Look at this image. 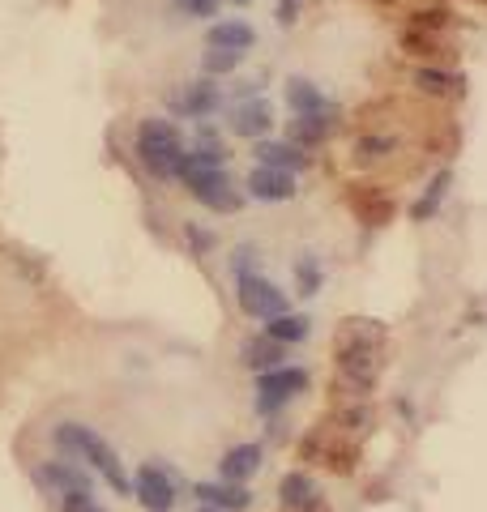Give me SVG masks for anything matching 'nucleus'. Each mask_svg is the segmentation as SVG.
<instances>
[{
    "label": "nucleus",
    "instance_id": "nucleus-19",
    "mask_svg": "<svg viewBox=\"0 0 487 512\" xmlns=\"http://www.w3.org/2000/svg\"><path fill=\"white\" fill-rule=\"evenodd\" d=\"M449 184H453V171H436V180L428 184V192H423V197L411 205V218H415V222H428L436 210H441V201H445Z\"/></svg>",
    "mask_w": 487,
    "mask_h": 512
},
{
    "label": "nucleus",
    "instance_id": "nucleus-25",
    "mask_svg": "<svg viewBox=\"0 0 487 512\" xmlns=\"http://www.w3.org/2000/svg\"><path fill=\"white\" fill-rule=\"evenodd\" d=\"M257 256H261V252H257L253 244H240V248H235V252H231V269H235V278H244V274H257V265H261Z\"/></svg>",
    "mask_w": 487,
    "mask_h": 512
},
{
    "label": "nucleus",
    "instance_id": "nucleus-23",
    "mask_svg": "<svg viewBox=\"0 0 487 512\" xmlns=\"http://www.w3.org/2000/svg\"><path fill=\"white\" fill-rule=\"evenodd\" d=\"M240 60H244L240 52H227V47H210V52L201 56V69H206V77H223V73H231Z\"/></svg>",
    "mask_w": 487,
    "mask_h": 512
},
{
    "label": "nucleus",
    "instance_id": "nucleus-3",
    "mask_svg": "<svg viewBox=\"0 0 487 512\" xmlns=\"http://www.w3.org/2000/svg\"><path fill=\"white\" fill-rule=\"evenodd\" d=\"M133 150H137V163L146 167L154 180H176L180 158H184L188 146H184L180 128L171 120H141Z\"/></svg>",
    "mask_w": 487,
    "mask_h": 512
},
{
    "label": "nucleus",
    "instance_id": "nucleus-12",
    "mask_svg": "<svg viewBox=\"0 0 487 512\" xmlns=\"http://www.w3.org/2000/svg\"><path fill=\"white\" fill-rule=\"evenodd\" d=\"M278 495H282V508H291V512H325V504H321V491H317V483H312L308 474H300V470L282 478Z\"/></svg>",
    "mask_w": 487,
    "mask_h": 512
},
{
    "label": "nucleus",
    "instance_id": "nucleus-16",
    "mask_svg": "<svg viewBox=\"0 0 487 512\" xmlns=\"http://www.w3.org/2000/svg\"><path fill=\"white\" fill-rule=\"evenodd\" d=\"M257 167H274V171H300L304 163H308V158H304V150L300 146H295V141H257Z\"/></svg>",
    "mask_w": 487,
    "mask_h": 512
},
{
    "label": "nucleus",
    "instance_id": "nucleus-7",
    "mask_svg": "<svg viewBox=\"0 0 487 512\" xmlns=\"http://www.w3.org/2000/svg\"><path fill=\"white\" fill-rule=\"evenodd\" d=\"M133 495L146 512H171L176 508V474L167 466H141L133 474Z\"/></svg>",
    "mask_w": 487,
    "mask_h": 512
},
{
    "label": "nucleus",
    "instance_id": "nucleus-5",
    "mask_svg": "<svg viewBox=\"0 0 487 512\" xmlns=\"http://www.w3.org/2000/svg\"><path fill=\"white\" fill-rule=\"evenodd\" d=\"M308 389V372L304 367H270V372H257V410L274 414L278 406H287L291 397H300Z\"/></svg>",
    "mask_w": 487,
    "mask_h": 512
},
{
    "label": "nucleus",
    "instance_id": "nucleus-9",
    "mask_svg": "<svg viewBox=\"0 0 487 512\" xmlns=\"http://www.w3.org/2000/svg\"><path fill=\"white\" fill-rule=\"evenodd\" d=\"M248 192H253L257 201H291L295 197V175L291 171H274V167H253V175H248Z\"/></svg>",
    "mask_w": 487,
    "mask_h": 512
},
{
    "label": "nucleus",
    "instance_id": "nucleus-2",
    "mask_svg": "<svg viewBox=\"0 0 487 512\" xmlns=\"http://www.w3.org/2000/svg\"><path fill=\"white\" fill-rule=\"evenodd\" d=\"M56 448H60V453H69L73 461H82L86 470L103 474V483L112 487L116 495H133V478L124 474L116 448L107 444L99 431H90L86 423H60L56 427Z\"/></svg>",
    "mask_w": 487,
    "mask_h": 512
},
{
    "label": "nucleus",
    "instance_id": "nucleus-13",
    "mask_svg": "<svg viewBox=\"0 0 487 512\" xmlns=\"http://www.w3.org/2000/svg\"><path fill=\"white\" fill-rule=\"evenodd\" d=\"M287 107L295 111V116H338V107L329 103L312 82H304V77H291L287 82Z\"/></svg>",
    "mask_w": 487,
    "mask_h": 512
},
{
    "label": "nucleus",
    "instance_id": "nucleus-30",
    "mask_svg": "<svg viewBox=\"0 0 487 512\" xmlns=\"http://www.w3.org/2000/svg\"><path fill=\"white\" fill-rule=\"evenodd\" d=\"M201 512H223V508H214V504H201Z\"/></svg>",
    "mask_w": 487,
    "mask_h": 512
},
{
    "label": "nucleus",
    "instance_id": "nucleus-27",
    "mask_svg": "<svg viewBox=\"0 0 487 512\" xmlns=\"http://www.w3.org/2000/svg\"><path fill=\"white\" fill-rule=\"evenodd\" d=\"M184 239H188V248H193V256H206V252L214 248V235L201 231V227H193V222L184 227Z\"/></svg>",
    "mask_w": 487,
    "mask_h": 512
},
{
    "label": "nucleus",
    "instance_id": "nucleus-29",
    "mask_svg": "<svg viewBox=\"0 0 487 512\" xmlns=\"http://www.w3.org/2000/svg\"><path fill=\"white\" fill-rule=\"evenodd\" d=\"M295 13H300V0H278V22L282 26H291Z\"/></svg>",
    "mask_w": 487,
    "mask_h": 512
},
{
    "label": "nucleus",
    "instance_id": "nucleus-28",
    "mask_svg": "<svg viewBox=\"0 0 487 512\" xmlns=\"http://www.w3.org/2000/svg\"><path fill=\"white\" fill-rule=\"evenodd\" d=\"M180 5L193 13V18H214V9H218V0H180Z\"/></svg>",
    "mask_w": 487,
    "mask_h": 512
},
{
    "label": "nucleus",
    "instance_id": "nucleus-11",
    "mask_svg": "<svg viewBox=\"0 0 487 512\" xmlns=\"http://www.w3.org/2000/svg\"><path fill=\"white\" fill-rule=\"evenodd\" d=\"M193 495L201 504H214V508H223V512H244L248 504H253V491H248L244 483H197Z\"/></svg>",
    "mask_w": 487,
    "mask_h": 512
},
{
    "label": "nucleus",
    "instance_id": "nucleus-15",
    "mask_svg": "<svg viewBox=\"0 0 487 512\" xmlns=\"http://www.w3.org/2000/svg\"><path fill=\"white\" fill-rule=\"evenodd\" d=\"M240 359H244L248 372H270V367L287 363V346L274 342L270 333H261V338H248V342L240 346Z\"/></svg>",
    "mask_w": 487,
    "mask_h": 512
},
{
    "label": "nucleus",
    "instance_id": "nucleus-4",
    "mask_svg": "<svg viewBox=\"0 0 487 512\" xmlns=\"http://www.w3.org/2000/svg\"><path fill=\"white\" fill-rule=\"evenodd\" d=\"M35 483L43 491H52L56 504H65V500H90V495H94L90 470L77 466V461H43V466L35 470Z\"/></svg>",
    "mask_w": 487,
    "mask_h": 512
},
{
    "label": "nucleus",
    "instance_id": "nucleus-10",
    "mask_svg": "<svg viewBox=\"0 0 487 512\" xmlns=\"http://www.w3.org/2000/svg\"><path fill=\"white\" fill-rule=\"evenodd\" d=\"M274 128V107L265 99H244L240 107L231 111V133L235 137H265Z\"/></svg>",
    "mask_w": 487,
    "mask_h": 512
},
{
    "label": "nucleus",
    "instance_id": "nucleus-26",
    "mask_svg": "<svg viewBox=\"0 0 487 512\" xmlns=\"http://www.w3.org/2000/svg\"><path fill=\"white\" fill-rule=\"evenodd\" d=\"M402 43L411 47L415 56H436V52H441V43H436V35H423V30H406Z\"/></svg>",
    "mask_w": 487,
    "mask_h": 512
},
{
    "label": "nucleus",
    "instance_id": "nucleus-20",
    "mask_svg": "<svg viewBox=\"0 0 487 512\" xmlns=\"http://www.w3.org/2000/svg\"><path fill=\"white\" fill-rule=\"evenodd\" d=\"M265 333H270L274 342H282V346L304 342V338H308V316H300V312H282V316H274L270 325H265Z\"/></svg>",
    "mask_w": 487,
    "mask_h": 512
},
{
    "label": "nucleus",
    "instance_id": "nucleus-18",
    "mask_svg": "<svg viewBox=\"0 0 487 512\" xmlns=\"http://www.w3.org/2000/svg\"><path fill=\"white\" fill-rule=\"evenodd\" d=\"M329 133H334V116H295L287 141H295V146L304 150V146H321Z\"/></svg>",
    "mask_w": 487,
    "mask_h": 512
},
{
    "label": "nucleus",
    "instance_id": "nucleus-22",
    "mask_svg": "<svg viewBox=\"0 0 487 512\" xmlns=\"http://www.w3.org/2000/svg\"><path fill=\"white\" fill-rule=\"evenodd\" d=\"M321 261L317 256H300L295 261V286H300V295H317L321 291Z\"/></svg>",
    "mask_w": 487,
    "mask_h": 512
},
{
    "label": "nucleus",
    "instance_id": "nucleus-1",
    "mask_svg": "<svg viewBox=\"0 0 487 512\" xmlns=\"http://www.w3.org/2000/svg\"><path fill=\"white\" fill-rule=\"evenodd\" d=\"M389 333L381 320H347L338 333V393H347L351 402L372 393L376 376H381V355H385Z\"/></svg>",
    "mask_w": 487,
    "mask_h": 512
},
{
    "label": "nucleus",
    "instance_id": "nucleus-6",
    "mask_svg": "<svg viewBox=\"0 0 487 512\" xmlns=\"http://www.w3.org/2000/svg\"><path fill=\"white\" fill-rule=\"evenodd\" d=\"M235 295H240L244 316H253V320H274V316L287 312V291H278V286L261 274L235 278Z\"/></svg>",
    "mask_w": 487,
    "mask_h": 512
},
{
    "label": "nucleus",
    "instance_id": "nucleus-8",
    "mask_svg": "<svg viewBox=\"0 0 487 512\" xmlns=\"http://www.w3.org/2000/svg\"><path fill=\"white\" fill-rule=\"evenodd\" d=\"M171 107L188 120H210L214 111L223 107V90H218L210 77H197V82H188L180 94H171Z\"/></svg>",
    "mask_w": 487,
    "mask_h": 512
},
{
    "label": "nucleus",
    "instance_id": "nucleus-24",
    "mask_svg": "<svg viewBox=\"0 0 487 512\" xmlns=\"http://www.w3.org/2000/svg\"><path fill=\"white\" fill-rule=\"evenodd\" d=\"M394 154V137H359L355 141V158H364V163H376V158Z\"/></svg>",
    "mask_w": 487,
    "mask_h": 512
},
{
    "label": "nucleus",
    "instance_id": "nucleus-17",
    "mask_svg": "<svg viewBox=\"0 0 487 512\" xmlns=\"http://www.w3.org/2000/svg\"><path fill=\"white\" fill-rule=\"evenodd\" d=\"M257 43V30L248 22H235V18H223L206 30V47H227V52H248V47Z\"/></svg>",
    "mask_w": 487,
    "mask_h": 512
},
{
    "label": "nucleus",
    "instance_id": "nucleus-14",
    "mask_svg": "<svg viewBox=\"0 0 487 512\" xmlns=\"http://www.w3.org/2000/svg\"><path fill=\"white\" fill-rule=\"evenodd\" d=\"M257 470H261V444H235L223 453V461H218L223 483H248Z\"/></svg>",
    "mask_w": 487,
    "mask_h": 512
},
{
    "label": "nucleus",
    "instance_id": "nucleus-31",
    "mask_svg": "<svg viewBox=\"0 0 487 512\" xmlns=\"http://www.w3.org/2000/svg\"><path fill=\"white\" fill-rule=\"evenodd\" d=\"M235 5H248V0H235Z\"/></svg>",
    "mask_w": 487,
    "mask_h": 512
},
{
    "label": "nucleus",
    "instance_id": "nucleus-21",
    "mask_svg": "<svg viewBox=\"0 0 487 512\" xmlns=\"http://www.w3.org/2000/svg\"><path fill=\"white\" fill-rule=\"evenodd\" d=\"M415 86L423 94H441V99H449V94H462V77L441 73V69H419L415 73Z\"/></svg>",
    "mask_w": 487,
    "mask_h": 512
}]
</instances>
